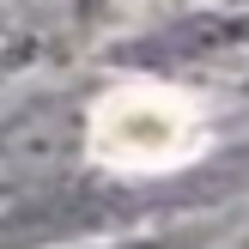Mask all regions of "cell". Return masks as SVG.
<instances>
[{
    "instance_id": "3",
    "label": "cell",
    "mask_w": 249,
    "mask_h": 249,
    "mask_svg": "<svg viewBox=\"0 0 249 249\" xmlns=\"http://www.w3.org/2000/svg\"><path fill=\"white\" fill-rule=\"evenodd\" d=\"M243 249H249V243H243Z\"/></svg>"
},
{
    "instance_id": "2",
    "label": "cell",
    "mask_w": 249,
    "mask_h": 249,
    "mask_svg": "<svg viewBox=\"0 0 249 249\" xmlns=\"http://www.w3.org/2000/svg\"><path fill=\"white\" fill-rule=\"evenodd\" d=\"M79 249H158V243H134V237H122V243H79Z\"/></svg>"
},
{
    "instance_id": "1",
    "label": "cell",
    "mask_w": 249,
    "mask_h": 249,
    "mask_svg": "<svg viewBox=\"0 0 249 249\" xmlns=\"http://www.w3.org/2000/svg\"><path fill=\"white\" fill-rule=\"evenodd\" d=\"M36 49V36L31 31H18V24H0V73H12V67H24V55Z\"/></svg>"
}]
</instances>
